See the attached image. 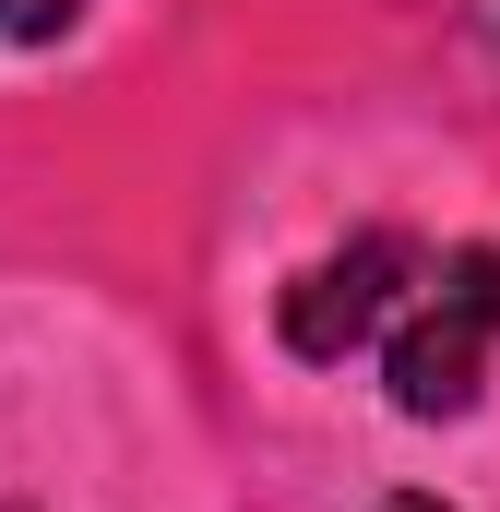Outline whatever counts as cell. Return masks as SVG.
<instances>
[{"mask_svg": "<svg viewBox=\"0 0 500 512\" xmlns=\"http://www.w3.org/2000/svg\"><path fill=\"white\" fill-rule=\"evenodd\" d=\"M72 12H84V0H0V36H24V48H36V36H60Z\"/></svg>", "mask_w": 500, "mask_h": 512, "instance_id": "obj_3", "label": "cell"}, {"mask_svg": "<svg viewBox=\"0 0 500 512\" xmlns=\"http://www.w3.org/2000/svg\"><path fill=\"white\" fill-rule=\"evenodd\" d=\"M489 346H500V251H453L417 286V310L393 322V405L465 417L477 382H489Z\"/></svg>", "mask_w": 500, "mask_h": 512, "instance_id": "obj_1", "label": "cell"}, {"mask_svg": "<svg viewBox=\"0 0 500 512\" xmlns=\"http://www.w3.org/2000/svg\"><path fill=\"white\" fill-rule=\"evenodd\" d=\"M381 512H441V501H381Z\"/></svg>", "mask_w": 500, "mask_h": 512, "instance_id": "obj_4", "label": "cell"}, {"mask_svg": "<svg viewBox=\"0 0 500 512\" xmlns=\"http://www.w3.org/2000/svg\"><path fill=\"white\" fill-rule=\"evenodd\" d=\"M405 274H417V251H405L393 227L322 251L298 286H286V346H298V358H346V346H370L381 322H393V298H405Z\"/></svg>", "mask_w": 500, "mask_h": 512, "instance_id": "obj_2", "label": "cell"}]
</instances>
